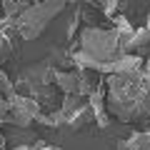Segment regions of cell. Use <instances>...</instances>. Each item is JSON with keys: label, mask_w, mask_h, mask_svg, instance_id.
<instances>
[{"label": "cell", "mask_w": 150, "mask_h": 150, "mask_svg": "<svg viewBox=\"0 0 150 150\" xmlns=\"http://www.w3.org/2000/svg\"><path fill=\"white\" fill-rule=\"evenodd\" d=\"M118 150H150V128L138 130V133H133L130 138L120 140Z\"/></svg>", "instance_id": "5"}, {"label": "cell", "mask_w": 150, "mask_h": 150, "mask_svg": "<svg viewBox=\"0 0 150 150\" xmlns=\"http://www.w3.org/2000/svg\"><path fill=\"white\" fill-rule=\"evenodd\" d=\"M65 5H68V0H38V3H30V8L23 10L13 20L15 35H20L23 40H35V38H40L43 30L48 28V23L55 15H60L65 10Z\"/></svg>", "instance_id": "2"}, {"label": "cell", "mask_w": 150, "mask_h": 150, "mask_svg": "<svg viewBox=\"0 0 150 150\" xmlns=\"http://www.w3.org/2000/svg\"><path fill=\"white\" fill-rule=\"evenodd\" d=\"M93 3L98 5V10H103L105 18L118 15V10H120V0H93Z\"/></svg>", "instance_id": "7"}, {"label": "cell", "mask_w": 150, "mask_h": 150, "mask_svg": "<svg viewBox=\"0 0 150 150\" xmlns=\"http://www.w3.org/2000/svg\"><path fill=\"white\" fill-rule=\"evenodd\" d=\"M105 105L120 123L150 120V75H105Z\"/></svg>", "instance_id": "1"}, {"label": "cell", "mask_w": 150, "mask_h": 150, "mask_svg": "<svg viewBox=\"0 0 150 150\" xmlns=\"http://www.w3.org/2000/svg\"><path fill=\"white\" fill-rule=\"evenodd\" d=\"M133 3H135V0H133Z\"/></svg>", "instance_id": "9"}, {"label": "cell", "mask_w": 150, "mask_h": 150, "mask_svg": "<svg viewBox=\"0 0 150 150\" xmlns=\"http://www.w3.org/2000/svg\"><path fill=\"white\" fill-rule=\"evenodd\" d=\"M13 150H60L58 145H50L48 140H33V143H25V145H18Z\"/></svg>", "instance_id": "8"}, {"label": "cell", "mask_w": 150, "mask_h": 150, "mask_svg": "<svg viewBox=\"0 0 150 150\" xmlns=\"http://www.w3.org/2000/svg\"><path fill=\"white\" fill-rule=\"evenodd\" d=\"M88 103H90V112H93V123L98 128H108L110 123V112H108V105H105V85L98 88L95 93L88 95Z\"/></svg>", "instance_id": "4"}, {"label": "cell", "mask_w": 150, "mask_h": 150, "mask_svg": "<svg viewBox=\"0 0 150 150\" xmlns=\"http://www.w3.org/2000/svg\"><path fill=\"white\" fill-rule=\"evenodd\" d=\"M33 0H0V8H3V18H8V20H15L18 15H20L23 10H28L30 8Z\"/></svg>", "instance_id": "6"}, {"label": "cell", "mask_w": 150, "mask_h": 150, "mask_svg": "<svg viewBox=\"0 0 150 150\" xmlns=\"http://www.w3.org/2000/svg\"><path fill=\"white\" fill-rule=\"evenodd\" d=\"M148 25H150V23H148Z\"/></svg>", "instance_id": "10"}, {"label": "cell", "mask_w": 150, "mask_h": 150, "mask_svg": "<svg viewBox=\"0 0 150 150\" xmlns=\"http://www.w3.org/2000/svg\"><path fill=\"white\" fill-rule=\"evenodd\" d=\"M60 110V120H63V128H73L80 130L88 123H93V112H90V103L83 95H63L58 103Z\"/></svg>", "instance_id": "3"}]
</instances>
